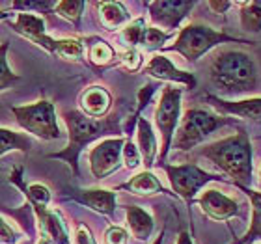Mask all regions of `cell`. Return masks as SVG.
Returning a JSON list of instances; mask_svg holds the SVG:
<instances>
[{"label":"cell","mask_w":261,"mask_h":244,"mask_svg":"<svg viewBox=\"0 0 261 244\" xmlns=\"http://www.w3.org/2000/svg\"><path fill=\"white\" fill-rule=\"evenodd\" d=\"M64 121L67 127V146L58 153H50L47 158L62 160L71 168L73 177H81L79 158L81 153L93 142H101L105 138H118L121 136V116L109 114L103 120H92L81 110H64Z\"/></svg>","instance_id":"1"},{"label":"cell","mask_w":261,"mask_h":244,"mask_svg":"<svg viewBox=\"0 0 261 244\" xmlns=\"http://www.w3.org/2000/svg\"><path fill=\"white\" fill-rule=\"evenodd\" d=\"M207 75L217 97H237L254 92L257 69L252 56L245 50L218 49L207 65Z\"/></svg>","instance_id":"2"},{"label":"cell","mask_w":261,"mask_h":244,"mask_svg":"<svg viewBox=\"0 0 261 244\" xmlns=\"http://www.w3.org/2000/svg\"><path fill=\"white\" fill-rule=\"evenodd\" d=\"M198 155L222 170L235 186H250L252 183V144L246 130L215 140L198 149Z\"/></svg>","instance_id":"3"},{"label":"cell","mask_w":261,"mask_h":244,"mask_svg":"<svg viewBox=\"0 0 261 244\" xmlns=\"http://www.w3.org/2000/svg\"><path fill=\"white\" fill-rule=\"evenodd\" d=\"M222 43H252V41L218 32V30L211 28L209 24H203V22H191V24L181 28L179 34L175 36L174 43L164 45L163 52H177L187 62L194 64L211 49Z\"/></svg>","instance_id":"4"},{"label":"cell","mask_w":261,"mask_h":244,"mask_svg":"<svg viewBox=\"0 0 261 244\" xmlns=\"http://www.w3.org/2000/svg\"><path fill=\"white\" fill-rule=\"evenodd\" d=\"M229 121H231L229 118L215 114L211 110L189 109L183 114L179 127L175 130L172 147H175L177 151H191L200 144H203L215 130H218Z\"/></svg>","instance_id":"5"},{"label":"cell","mask_w":261,"mask_h":244,"mask_svg":"<svg viewBox=\"0 0 261 244\" xmlns=\"http://www.w3.org/2000/svg\"><path fill=\"white\" fill-rule=\"evenodd\" d=\"M11 114L15 116V121L19 123L28 136H36L39 140L53 142L60 140L62 130L56 118L55 103L49 99H39L32 104L22 106H11Z\"/></svg>","instance_id":"6"},{"label":"cell","mask_w":261,"mask_h":244,"mask_svg":"<svg viewBox=\"0 0 261 244\" xmlns=\"http://www.w3.org/2000/svg\"><path fill=\"white\" fill-rule=\"evenodd\" d=\"M181 97H183V88L164 86L161 92V99L155 109V123L161 132V147H159V162L164 164L172 149L175 130L181 121Z\"/></svg>","instance_id":"7"},{"label":"cell","mask_w":261,"mask_h":244,"mask_svg":"<svg viewBox=\"0 0 261 244\" xmlns=\"http://www.w3.org/2000/svg\"><path fill=\"white\" fill-rule=\"evenodd\" d=\"M159 168L164 170L168 175L170 186L174 190V194L177 198L185 201L187 205H192L196 200V196L205 184L213 183V181H224L222 177H218L215 174H209L205 170H201L196 164H157Z\"/></svg>","instance_id":"8"},{"label":"cell","mask_w":261,"mask_h":244,"mask_svg":"<svg viewBox=\"0 0 261 244\" xmlns=\"http://www.w3.org/2000/svg\"><path fill=\"white\" fill-rule=\"evenodd\" d=\"M125 138L118 136V138H105L97 142L95 146L88 153V162H90V172L97 181L107 179L109 175L121 168V149H123Z\"/></svg>","instance_id":"9"},{"label":"cell","mask_w":261,"mask_h":244,"mask_svg":"<svg viewBox=\"0 0 261 244\" xmlns=\"http://www.w3.org/2000/svg\"><path fill=\"white\" fill-rule=\"evenodd\" d=\"M146 6L153 26L174 34V30H177L181 22L191 15L196 2L192 0H157V2H147Z\"/></svg>","instance_id":"10"},{"label":"cell","mask_w":261,"mask_h":244,"mask_svg":"<svg viewBox=\"0 0 261 244\" xmlns=\"http://www.w3.org/2000/svg\"><path fill=\"white\" fill-rule=\"evenodd\" d=\"M28 207H30L34 212L36 228H38L41 239L50 244H73L71 242V235H69V229H67V224H65V218L58 209L36 207V205H28Z\"/></svg>","instance_id":"11"},{"label":"cell","mask_w":261,"mask_h":244,"mask_svg":"<svg viewBox=\"0 0 261 244\" xmlns=\"http://www.w3.org/2000/svg\"><path fill=\"white\" fill-rule=\"evenodd\" d=\"M64 200L75 201L79 205H84L92 211L103 214V216L114 218L116 207H118V196L114 190L109 188H65Z\"/></svg>","instance_id":"12"},{"label":"cell","mask_w":261,"mask_h":244,"mask_svg":"<svg viewBox=\"0 0 261 244\" xmlns=\"http://www.w3.org/2000/svg\"><path fill=\"white\" fill-rule=\"evenodd\" d=\"M142 73L155 78V80L175 82L183 90H194L196 88V76L192 73H189V71L175 67L174 62L166 58L164 55H155L153 58H149V62L144 65Z\"/></svg>","instance_id":"13"},{"label":"cell","mask_w":261,"mask_h":244,"mask_svg":"<svg viewBox=\"0 0 261 244\" xmlns=\"http://www.w3.org/2000/svg\"><path fill=\"white\" fill-rule=\"evenodd\" d=\"M196 203L200 205L203 214L215 222H226L239 214V203L217 188L203 190Z\"/></svg>","instance_id":"14"},{"label":"cell","mask_w":261,"mask_h":244,"mask_svg":"<svg viewBox=\"0 0 261 244\" xmlns=\"http://www.w3.org/2000/svg\"><path fill=\"white\" fill-rule=\"evenodd\" d=\"M10 26L13 28V32L22 36L24 39L32 41L34 45H38L39 49L50 52L53 41L55 38H50L47 34V24L41 15H34V13H15V21L10 22Z\"/></svg>","instance_id":"15"},{"label":"cell","mask_w":261,"mask_h":244,"mask_svg":"<svg viewBox=\"0 0 261 244\" xmlns=\"http://www.w3.org/2000/svg\"><path fill=\"white\" fill-rule=\"evenodd\" d=\"M205 101L222 116H237V118H246L252 121H261V97L228 101L217 95H207Z\"/></svg>","instance_id":"16"},{"label":"cell","mask_w":261,"mask_h":244,"mask_svg":"<svg viewBox=\"0 0 261 244\" xmlns=\"http://www.w3.org/2000/svg\"><path fill=\"white\" fill-rule=\"evenodd\" d=\"M79 106L81 112L92 120H103L107 118L112 109V93L105 86L93 84L88 86L79 97Z\"/></svg>","instance_id":"17"},{"label":"cell","mask_w":261,"mask_h":244,"mask_svg":"<svg viewBox=\"0 0 261 244\" xmlns=\"http://www.w3.org/2000/svg\"><path fill=\"white\" fill-rule=\"evenodd\" d=\"M136 146L142 155L144 170H151L155 166V160L159 158V144L151 123L142 116L136 121Z\"/></svg>","instance_id":"18"},{"label":"cell","mask_w":261,"mask_h":244,"mask_svg":"<svg viewBox=\"0 0 261 244\" xmlns=\"http://www.w3.org/2000/svg\"><path fill=\"white\" fill-rule=\"evenodd\" d=\"M97 17L101 26L107 32H116V30H123L133 19H130L129 10L125 8L123 2H116V0H109V2H97Z\"/></svg>","instance_id":"19"},{"label":"cell","mask_w":261,"mask_h":244,"mask_svg":"<svg viewBox=\"0 0 261 244\" xmlns=\"http://www.w3.org/2000/svg\"><path fill=\"white\" fill-rule=\"evenodd\" d=\"M82 41H84V55L88 58V64L95 69L109 67L118 58L114 47L107 39L99 38V36H90V38H82Z\"/></svg>","instance_id":"20"},{"label":"cell","mask_w":261,"mask_h":244,"mask_svg":"<svg viewBox=\"0 0 261 244\" xmlns=\"http://www.w3.org/2000/svg\"><path fill=\"white\" fill-rule=\"evenodd\" d=\"M125 220L130 235L136 240L146 242L151 239L153 231H155V220L146 209L138 205H125Z\"/></svg>","instance_id":"21"},{"label":"cell","mask_w":261,"mask_h":244,"mask_svg":"<svg viewBox=\"0 0 261 244\" xmlns=\"http://www.w3.org/2000/svg\"><path fill=\"white\" fill-rule=\"evenodd\" d=\"M127 190L130 194L136 196H155V194H168V190L164 188L159 177L153 174L151 170H142L135 174L127 183L120 184L118 190Z\"/></svg>","instance_id":"22"},{"label":"cell","mask_w":261,"mask_h":244,"mask_svg":"<svg viewBox=\"0 0 261 244\" xmlns=\"http://www.w3.org/2000/svg\"><path fill=\"white\" fill-rule=\"evenodd\" d=\"M237 188L243 190L252 203V220L250 228L241 239H237L233 244H252V242H261V192L259 190H252L250 186H241L237 184Z\"/></svg>","instance_id":"23"},{"label":"cell","mask_w":261,"mask_h":244,"mask_svg":"<svg viewBox=\"0 0 261 244\" xmlns=\"http://www.w3.org/2000/svg\"><path fill=\"white\" fill-rule=\"evenodd\" d=\"M32 147L34 142L27 132H15V130L11 129L0 127V158L10 151H19L28 155V153L32 151Z\"/></svg>","instance_id":"24"},{"label":"cell","mask_w":261,"mask_h":244,"mask_svg":"<svg viewBox=\"0 0 261 244\" xmlns=\"http://www.w3.org/2000/svg\"><path fill=\"white\" fill-rule=\"evenodd\" d=\"M49 55L67 62H84V41L81 38H55Z\"/></svg>","instance_id":"25"},{"label":"cell","mask_w":261,"mask_h":244,"mask_svg":"<svg viewBox=\"0 0 261 244\" xmlns=\"http://www.w3.org/2000/svg\"><path fill=\"white\" fill-rule=\"evenodd\" d=\"M239 19L241 28L246 34L261 32V0L252 2H239Z\"/></svg>","instance_id":"26"},{"label":"cell","mask_w":261,"mask_h":244,"mask_svg":"<svg viewBox=\"0 0 261 244\" xmlns=\"http://www.w3.org/2000/svg\"><path fill=\"white\" fill-rule=\"evenodd\" d=\"M84 8H86V2L84 0H60L56 2L55 6V13L65 19L67 22H71L75 30H81V21H82V13H84Z\"/></svg>","instance_id":"27"},{"label":"cell","mask_w":261,"mask_h":244,"mask_svg":"<svg viewBox=\"0 0 261 244\" xmlns=\"http://www.w3.org/2000/svg\"><path fill=\"white\" fill-rule=\"evenodd\" d=\"M8 50H10V41H2L0 43V92L10 90L13 84L21 80V76L13 73L8 64Z\"/></svg>","instance_id":"28"},{"label":"cell","mask_w":261,"mask_h":244,"mask_svg":"<svg viewBox=\"0 0 261 244\" xmlns=\"http://www.w3.org/2000/svg\"><path fill=\"white\" fill-rule=\"evenodd\" d=\"M146 28H147V24H146V19H144V17L133 19V21L121 30V39L129 45V49H138V47L142 45Z\"/></svg>","instance_id":"29"},{"label":"cell","mask_w":261,"mask_h":244,"mask_svg":"<svg viewBox=\"0 0 261 244\" xmlns=\"http://www.w3.org/2000/svg\"><path fill=\"white\" fill-rule=\"evenodd\" d=\"M56 2L53 0H17L11 4V11L15 13H55Z\"/></svg>","instance_id":"30"},{"label":"cell","mask_w":261,"mask_h":244,"mask_svg":"<svg viewBox=\"0 0 261 244\" xmlns=\"http://www.w3.org/2000/svg\"><path fill=\"white\" fill-rule=\"evenodd\" d=\"M172 36H174V34L164 32V30H161V28H157V26H147L146 32H144V39H142L140 47L144 50H149V52L163 50L164 43H166Z\"/></svg>","instance_id":"31"},{"label":"cell","mask_w":261,"mask_h":244,"mask_svg":"<svg viewBox=\"0 0 261 244\" xmlns=\"http://www.w3.org/2000/svg\"><path fill=\"white\" fill-rule=\"evenodd\" d=\"M121 160L125 164V168L129 170H136L142 166V155L138 151V146L133 140V134H127L123 149H121Z\"/></svg>","instance_id":"32"},{"label":"cell","mask_w":261,"mask_h":244,"mask_svg":"<svg viewBox=\"0 0 261 244\" xmlns=\"http://www.w3.org/2000/svg\"><path fill=\"white\" fill-rule=\"evenodd\" d=\"M120 65L123 69L130 71V73H136V71H140L142 65H144V55H142L138 49H127L125 52L120 56Z\"/></svg>","instance_id":"33"},{"label":"cell","mask_w":261,"mask_h":244,"mask_svg":"<svg viewBox=\"0 0 261 244\" xmlns=\"http://www.w3.org/2000/svg\"><path fill=\"white\" fill-rule=\"evenodd\" d=\"M22 240V231L8 224L6 218L0 216V244H19Z\"/></svg>","instance_id":"34"},{"label":"cell","mask_w":261,"mask_h":244,"mask_svg":"<svg viewBox=\"0 0 261 244\" xmlns=\"http://www.w3.org/2000/svg\"><path fill=\"white\" fill-rule=\"evenodd\" d=\"M129 242V231L121 226H109L105 229V244H127Z\"/></svg>","instance_id":"35"},{"label":"cell","mask_w":261,"mask_h":244,"mask_svg":"<svg viewBox=\"0 0 261 244\" xmlns=\"http://www.w3.org/2000/svg\"><path fill=\"white\" fill-rule=\"evenodd\" d=\"M73 239H75V244H97L92 229L88 228L84 222L75 224V235H73Z\"/></svg>","instance_id":"36"},{"label":"cell","mask_w":261,"mask_h":244,"mask_svg":"<svg viewBox=\"0 0 261 244\" xmlns=\"http://www.w3.org/2000/svg\"><path fill=\"white\" fill-rule=\"evenodd\" d=\"M207 6H209L215 13H218V15H224V13H226V11H228L233 4H231L229 0H211V2H207Z\"/></svg>","instance_id":"37"},{"label":"cell","mask_w":261,"mask_h":244,"mask_svg":"<svg viewBox=\"0 0 261 244\" xmlns=\"http://www.w3.org/2000/svg\"><path fill=\"white\" fill-rule=\"evenodd\" d=\"M175 244H194V242H192L191 233L183 229V231H179V235H177V240H175Z\"/></svg>","instance_id":"38"},{"label":"cell","mask_w":261,"mask_h":244,"mask_svg":"<svg viewBox=\"0 0 261 244\" xmlns=\"http://www.w3.org/2000/svg\"><path fill=\"white\" fill-rule=\"evenodd\" d=\"M13 15H15V13H13V11H10V10H0V22L8 21V19H10V17H13Z\"/></svg>","instance_id":"39"},{"label":"cell","mask_w":261,"mask_h":244,"mask_svg":"<svg viewBox=\"0 0 261 244\" xmlns=\"http://www.w3.org/2000/svg\"><path fill=\"white\" fill-rule=\"evenodd\" d=\"M163 240H164V229H163V231H161V233L157 235V239L153 240L151 244H163Z\"/></svg>","instance_id":"40"},{"label":"cell","mask_w":261,"mask_h":244,"mask_svg":"<svg viewBox=\"0 0 261 244\" xmlns=\"http://www.w3.org/2000/svg\"><path fill=\"white\" fill-rule=\"evenodd\" d=\"M257 188H259V192H261V168H259V181H257Z\"/></svg>","instance_id":"41"},{"label":"cell","mask_w":261,"mask_h":244,"mask_svg":"<svg viewBox=\"0 0 261 244\" xmlns=\"http://www.w3.org/2000/svg\"><path fill=\"white\" fill-rule=\"evenodd\" d=\"M36 244H50V242H47V240H43V239H39V240H38V242H36Z\"/></svg>","instance_id":"42"},{"label":"cell","mask_w":261,"mask_h":244,"mask_svg":"<svg viewBox=\"0 0 261 244\" xmlns=\"http://www.w3.org/2000/svg\"><path fill=\"white\" fill-rule=\"evenodd\" d=\"M252 244H259V242H252Z\"/></svg>","instance_id":"43"}]
</instances>
